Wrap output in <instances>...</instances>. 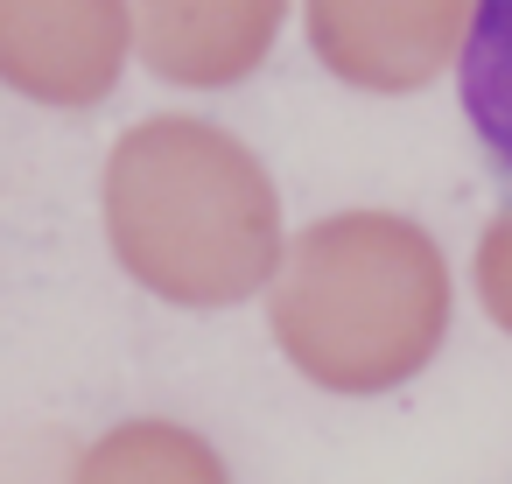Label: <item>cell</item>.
<instances>
[{"label":"cell","instance_id":"obj_1","mask_svg":"<svg viewBox=\"0 0 512 484\" xmlns=\"http://www.w3.org/2000/svg\"><path fill=\"white\" fill-rule=\"evenodd\" d=\"M456 106L491 169L512 183V0H470V29L456 50Z\"/></svg>","mask_w":512,"mask_h":484}]
</instances>
